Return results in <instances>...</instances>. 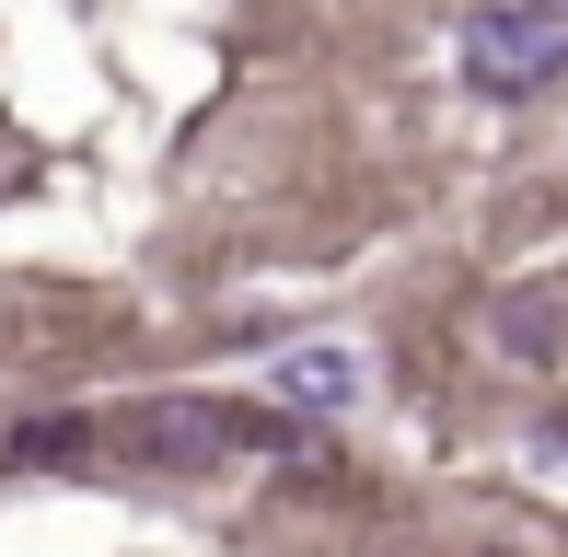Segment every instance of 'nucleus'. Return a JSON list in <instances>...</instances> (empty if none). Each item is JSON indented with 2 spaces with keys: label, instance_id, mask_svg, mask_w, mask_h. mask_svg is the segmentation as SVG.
I'll return each mask as SVG.
<instances>
[{
  "label": "nucleus",
  "instance_id": "5",
  "mask_svg": "<svg viewBox=\"0 0 568 557\" xmlns=\"http://www.w3.org/2000/svg\"><path fill=\"white\" fill-rule=\"evenodd\" d=\"M487 557H523V546H487Z\"/></svg>",
  "mask_w": 568,
  "mask_h": 557
},
{
  "label": "nucleus",
  "instance_id": "3",
  "mask_svg": "<svg viewBox=\"0 0 568 557\" xmlns=\"http://www.w3.org/2000/svg\"><path fill=\"white\" fill-rule=\"evenodd\" d=\"M267 395H278V418H337V407H359V361L348 348H278Z\"/></svg>",
  "mask_w": 568,
  "mask_h": 557
},
{
  "label": "nucleus",
  "instance_id": "1",
  "mask_svg": "<svg viewBox=\"0 0 568 557\" xmlns=\"http://www.w3.org/2000/svg\"><path fill=\"white\" fill-rule=\"evenodd\" d=\"M105 442H116V453H140V465H163V476H210V465H232V453H302V429L278 418V407H221V395H151V407L105 418Z\"/></svg>",
  "mask_w": 568,
  "mask_h": 557
},
{
  "label": "nucleus",
  "instance_id": "2",
  "mask_svg": "<svg viewBox=\"0 0 568 557\" xmlns=\"http://www.w3.org/2000/svg\"><path fill=\"white\" fill-rule=\"evenodd\" d=\"M568 70V23L534 12V0H510V12H476L464 23V82L487 93V105H523V93H546Z\"/></svg>",
  "mask_w": 568,
  "mask_h": 557
},
{
  "label": "nucleus",
  "instance_id": "4",
  "mask_svg": "<svg viewBox=\"0 0 568 557\" xmlns=\"http://www.w3.org/2000/svg\"><path fill=\"white\" fill-rule=\"evenodd\" d=\"M534 12H557V23H568V0H534Z\"/></svg>",
  "mask_w": 568,
  "mask_h": 557
}]
</instances>
